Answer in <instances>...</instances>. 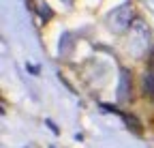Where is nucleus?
Returning a JSON list of instances; mask_svg holds the SVG:
<instances>
[{
    "label": "nucleus",
    "mask_w": 154,
    "mask_h": 148,
    "mask_svg": "<svg viewBox=\"0 0 154 148\" xmlns=\"http://www.w3.org/2000/svg\"><path fill=\"white\" fill-rule=\"evenodd\" d=\"M124 120H126V124H128V129H133V131H135V133H141V129H139V122H137V120H135L133 116H126V114H124Z\"/></svg>",
    "instance_id": "nucleus-1"
}]
</instances>
